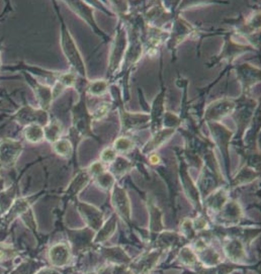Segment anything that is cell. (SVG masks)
Listing matches in <instances>:
<instances>
[{
	"mask_svg": "<svg viewBox=\"0 0 261 274\" xmlns=\"http://www.w3.org/2000/svg\"><path fill=\"white\" fill-rule=\"evenodd\" d=\"M177 258L182 264H184L186 266L197 267L200 265L195 252L193 250H191L189 247H182L178 253Z\"/></svg>",
	"mask_w": 261,
	"mask_h": 274,
	"instance_id": "cell-27",
	"label": "cell"
},
{
	"mask_svg": "<svg viewBox=\"0 0 261 274\" xmlns=\"http://www.w3.org/2000/svg\"><path fill=\"white\" fill-rule=\"evenodd\" d=\"M235 102L229 99H220L208 105L205 110V119L207 121H219L230 114L235 109Z\"/></svg>",
	"mask_w": 261,
	"mask_h": 274,
	"instance_id": "cell-5",
	"label": "cell"
},
{
	"mask_svg": "<svg viewBox=\"0 0 261 274\" xmlns=\"http://www.w3.org/2000/svg\"><path fill=\"white\" fill-rule=\"evenodd\" d=\"M180 241V236L173 232H164L159 235L154 245V248L167 250L178 244Z\"/></svg>",
	"mask_w": 261,
	"mask_h": 274,
	"instance_id": "cell-21",
	"label": "cell"
},
{
	"mask_svg": "<svg viewBox=\"0 0 261 274\" xmlns=\"http://www.w3.org/2000/svg\"><path fill=\"white\" fill-rule=\"evenodd\" d=\"M76 81V74L75 73H66L60 76V78L58 79V83L61 84L64 88L66 87H70L73 86L74 83Z\"/></svg>",
	"mask_w": 261,
	"mask_h": 274,
	"instance_id": "cell-40",
	"label": "cell"
},
{
	"mask_svg": "<svg viewBox=\"0 0 261 274\" xmlns=\"http://www.w3.org/2000/svg\"><path fill=\"white\" fill-rule=\"evenodd\" d=\"M219 215L222 219L229 222H234L239 220L242 215V208L240 204L236 201H227V203L224 205V207L219 211Z\"/></svg>",
	"mask_w": 261,
	"mask_h": 274,
	"instance_id": "cell-16",
	"label": "cell"
},
{
	"mask_svg": "<svg viewBox=\"0 0 261 274\" xmlns=\"http://www.w3.org/2000/svg\"><path fill=\"white\" fill-rule=\"evenodd\" d=\"M87 274H97V272H89V273H87Z\"/></svg>",
	"mask_w": 261,
	"mask_h": 274,
	"instance_id": "cell-46",
	"label": "cell"
},
{
	"mask_svg": "<svg viewBox=\"0 0 261 274\" xmlns=\"http://www.w3.org/2000/svg\"><path fill=\"white\" fill-rule=\"evenodd\" d=\"M100 252L108 262L114 265H128L132 262V258L121 247L102 248Z\"/></svg>",
	"mask_w": 261,
	"mask_h": 274,
	"instance_id": "cell-9",
	"label": "cell"
},
{
	"mask_svg": "<svg viewBox=\"0 0 261 274\" xmlns=\"http://www.w3.org/2000/svg\"><path fill=\"white\" fill-rule=\"evenodd\" d=\"M164 250L162 249L154 248L153 250L148 251L136 260H132V262L127 266L135 274H147L156 266Z\"/></svg>",
	"mask_w": 261,
	"mask_h": 274,
	"instance_id": "cell-2",
	"label": "cell"
},
{
	"mask_svg": "<svg viewBox=\"0 0 261 274\" xmlns=\"http://www.w3.org/2000/svg\"><path fill=\"white\" fill-rule=\"evenodd\" d=\"M111 204L117 216H120L126 223H130V203L126 191L115 185L112 187Z\"/></svg>",
	"mask_w": 261,
	"mask_h": 274,
	"instance_id": "cell-3",
	"label": "cell"
},
{
	"mask_svg": "<svg viewBox=\"0 0 261 274\" xmlns=\"http://www.w3.org/2000/svg\"><path fill=\"white\" fill-rule=\"evenodd\" d=\"M110 274H135L127 265H114L110 267Z\"/></svg>",
	"mask_w": 261,
	"mask_h": 274,
	"instance_id": "cell-41",
	"label": "cell"
},
{
	"mask_svg": "<svg viewBox=\"0 0 261 274\" xmlns=\"http://www.w3.org/2000/svg\"><path fill=\"white\" fill-rule=\"evenodd\" d=\"M148 208L150 212V234L158 235L163 229L162 223V212L161 210L152 202L148 201Z\"/></svg>",
	"mask_w": 261,
	"mask_h": 274,
	"instance_id": "cell-19",
	"label": "cell"
},
{
	"mask_svg": "<svg viewBox=\"0 0 261 274\" xmlns=\"http://www.w3.org/2000/svg\"><path fill=\"white\" fill-rule=\"evenodd\" d=\"M21 144L12 140H4L0 142V160L4 163L13 162L21 151Z\"/></svg>",
	"mask_w": 261,
	"mask_h": 274,
	"instance_id": "cell-11",
	"label": "cell"
},
{
	"mask_svg": "<svg viewBox=\"0 0 261 274\" xmlns=\"http://www.w3.org/2000/svg\"><path fill=\"white\" fill-rule=\"evenodd\" d=\"M61 133H62V126L60 122L58 121H52L44 128L45 138L51 143L57 142L60 139Z\"/></svg>",
	"mask_w": 261,
	"mask_h": 274,
	"instance_id": "cell-31",
	"label": "cell"
},
{
	"mask_svg": "<svg viewBox=\"0 0 261 274\" xmlns=\"http://www.w3.org/2000/svg\"><path fill=\"white\" fill-rule=\"evenodd\" d=\"M149 161H150V163H151V164H153V165H157V164H159V163H160L161 159H160L159 155L151 153V155H150V157H149Z\"/></svg>",
	"mask_w": 261,
	"mask_h": 274,
	"instance_id": "cell-44",
	"label": "cell"
},
{
	"mask_svg": "<svg viewBox=\"0 0 261 274\" xmlns=\"http://www.w3.org/2000/svg\"><path fill=\"white\" fill-rule=\"evenodd\" d=\"M40 274H59V273L56 272V271H54V270H45Z\"/></svg>",
	"mask_w": 261,
	"mask_h": 274,
	"instance_id": "cell-45",
	"label": "cell"
},
{
	"mask_svg": "<svg viewBox=\"0 0 261 274\" xmlns=\"http://www.w3.org/2000/svg\"><path fill=\"white\" fill-rule=\"evenodd\" d=\"M135 144L134 142L126 136H119L118 139L115 140L114 144H113V149L115 150L116 153H121V154H125L129 151L133 150Z\"/></svg>",
	"mask_w": 261,
	"mask_h": 274,
	"instance_id": "cell-34",
	"label": "cell"
},
{
	"mask_svg": "<svg viewBox=\"0 0 261 274\" xmlns=\"http://www.w3.org/2000/svg\"><path fill=\"white\" fill-rule=\"evenodd\" d=\"M180 231L184 235V237L188 240H191L195 236V230L193 227L192 219L184 218L180 223Z\"/></svg>",
	"mask_w": 261,
	"mask_h": 274,
	"instance_id": "cell-36",
	"label": "cell"
},
{
	"mask_svg": "<svg viewBox=\"0 0 261 274\" xmlns=\"http://www.w3.org/2000/svg\"><path fill=\"white\" fill-rule=\"evenodd\" d=\"M151 116L149 114H135V113H123L121 117L122 128L123 129H133L140 127L150 121Z\"/></svg>",
	"mask_w": 261,
	"mask_h": 274,
	"instance_id": "cell-17",
	"label": "cell"
},
{
	"mask_svg": "<svg viewBox=\"0 0 261 274\" xmlns=\"http://www.w3.org/2000/svg\"><path fill=\"white\" fill-rule=\"evenodd\" d=\"M116 227H117V215L113 214L105 222H103V224L97 231L93 239V244H99L107 241L114 234Z\"/></svg>",
	"mask_w": 261,
	"mask_h": 274,
	"instance_id": "cell-14",
	"label": "cell"
},
{
	"mask_svg": "<svg viewBox=\"0 0 261 274\" xmlns=\"http://www.w3.org/2000/svg\"><path fill=\"white\" fill-rule=\"evenodd\" d=\"M104 170V166H103V163L101 162H94L90 165L89 167V170H88V173L90 174L91 177H95L96 175L102 173Z\"/></svg>",
	"mask_w": 261,
	"mask_h": 274,
	"instance_id": "cell-42",
	"label": "cell"
},
{
	"mask_svg": "<svg viewBox=\"0 0 261 274\" xmlns=\"http://www.w3.org/2000/svg\"><path fill=\"white\" fill-rule=\"evenodd\" d=\"M90 174L88 173V171H82L80 173H78L75 178L73 179V181L71 182L69 188H68V193L70 195H76L78 194L89 182L90 180Z\"/></svg>",
	"mask_w": 261,
	"mask_h": 274,
	"instance_id": "cell-22",
	"label": "cell"
},
{
	"mask_svg": "<svg viewBox=\"0 0 261 274\" xmlns=\"http://www.w3.org/2000/svg\"><path fill=\"white\" fill-rule=\"evenodd\" d=\"M201 264L206 267H214L221 263V257L219 253L207 246L203 251L198 253Z\"/></svg>",
	"mask_w": 261,
	"mask_h": 274,
	"instance_id": "cell-26",
	"label": "cell"
},
{
	"mask_svg": "<svg viewBox=\"0 0 261 274\" xmlns=\"http://www.w3.org/2000/svg\"><path fill=\"white\" fill-rule=\"evenodd\" d=\"M62 47H63V52L66 55L67 60L69 61L70 65L74 68V70L80 74L81 76L85 77L86 76V70L84 66V62L81 58L80 52L75 44L72 36L70 35L69 31L65 26L62 28Z\"/></svg>",
	"mask_w": 261,
	"mask_h": 274,
	"instance_id": "cell-1",
	"label": "cell"
},
{
	"mask_svg": "<svg viewBox=\"0 0 261 274\" xmlns=\"http://www.w3.org/2000/svg\"><path fill=\"white\" fill-rule=\"evenodd\" d=\"M133 163L128 162V160L118 157L114 160L113 163H111V167L109 172L114 176V177H121L125 173H127L132 168H133Z\"/></svg>",
	"mask_w": 261,
	"mask_h": 274,
	"instance_id": "cell-25",
	"label": "cell"
},
{
	"mask_svg": "<svg viewBox=\"0 0 261 274\" xmlns=\"http://www.w3.org/2000/svg\"><path fill=\"white\" fill-rule=\"evenodd\" d=\"M95 183L104 190L112 189L115 183V177L109 171H103L102 173L94 177Z\"/></svg>",
	"mask_w": 261,
	"mask_h": 274,
	"instance_id": "cell-30",
	"label": "cell"
},
{
	"mask_svg": "<svg viewBox=\"0 0 261 274\" xmlns=\"http://www.w3.org/2000/svg\"><path fill=\"white\" fill-rule=\"evenodd\" d=\"M110 108H111V104H110V103H102V104H101L100 106H98V107L96 108V110L91 114V119H92V120H97V121L101 120L102 118H104V117L108 114Z\"/></svg>",
	"mask_w": 261,
	"mask_h": 274,
	"instance_id": "cell-37",
	"label": "cell"
},
{
	"mask_svg": "<svg viewBox=\"0 0 261 274\" xmlns=\"http://www.w3.org/2000/svg\"><path fill=\"white\" fill-rule=\"evenodd\" d=\"M142 55V45L139 41H134L129 48L127 49V63L130 64H134L135 62H137L140 57Z\"/></svg>",
	"mask_w": 261,
	"mask_h": 274,
	"instance_id": "cell-35",
	"label": "cell"
},
{
	"mask_svg": "<svg viewBox=\"0 0 261 274\" xmlns=\"http://www.w3.org/2000/svg\"><path fill=\"white\" fill-rule=\"evenodd\" d=\"M181 179L183 183L184 190L188 196V198L191 200V202L195 205L198 206L200 205V199H199V192L192 183L191 178L189 177L187 171L184 168H181Z\"/></svg>",
	"mask_w": 261,
	"mask_h": 274,
	"instance_id": "cell-20",
	"label": "cell"
},
{
	"mask_svg": "<svg viewBox=\"0 0 261 274\" xmlns=\"http://www.w3.org/2000/svg\"><path fill=\"white\" fill-rule=\"evenodd\" d=\"M24 138L30 143H39L44 140V128L37 123H31L24 128Z\"/></svg>",
	"mask_w": 261,
	"mask_h": 274,
	"instance_id": "cell-28",
	"label": "cell"
},
{
	"mask_svg": "<svg viewBox=\"0 0 261 274\" xmlns=\"http://www.w3.org/2000/svg\"><path fill=\"white\" fill-rule=\"evenodd\" d=\"M192 222H193V227L195 231L204 230L207 226V221L203 216H199L198 218L192 220Z\"/></svg>",
	"mask_w": 261,
	"mask_h": 274,
	"instance_id": "cell-43",
	"label": "cell"
},
{
	"mask_svg": "<svg viewBox=\"0 0 261 274\" xmlns=\"http://www.w3.org/2000/svg\"><path fill=\"white\" fill-rule=\"evenodd\" d=\"M116 158H117V153L111 147L105 148L104 150H102V152L100 154V162L101 163H105V164L113 163Z\"/></svg>",
	"mask_w": 261,
	"mask_h": 274,
	"instance_id": "cell-39",
	"label": "cell"
},
{
	"mask_svg": "<svg viewBox=\"0 0 261 274\" xmlns=\"http://www.w3.org/2000/svg\"><path fill=\"white\" fill-rule=\"evenodd\" d=\"M176 131V128H164L158 130L144 146L143 153L144 154H151L153 151L160 148L163 144H165Z\"/></svg>",
	"mask_w": 261,
	"mask_h": 274,
	"instance_id": "cell-8",
	"label": "cell"
},
{
	"mask_svg": "<svg viewBox=\"0 0 261 274\" xmlns=\"http://www.w3.org/2000/svg\"><path fill=\"white\" fill-rule=\"evenodd\" d=\"M163 111V92L157 96L155 99V102L153 104V109H152V121H155L156 118H160L161 114Z\"/></svg>",
	"mask_w": 261,
	"mask_h": 274,
	"instance_id": "cell-38",
	"label": "cell"
},
{
	"mask_svg": "<svg viewBox=\"0 0 261 274\" xmlns=\"http://www.w3.org/2000/svg\"><path fill=\"white\" fill-rule=\"evenodd\" d=\"M54 150L58 155L68 158L72 155L73 148H72V144L69 140L59 139L57 142L54 143Z\"/></svg>",
	"mask_w": 261,
	"mask_h": 274,
	"instance_id": "cell-32",
	"label": "cell"
},
{
	"mask_svg": "<svg viewBox=\"0 0 261 274\" xmlns=\"http://www.w3.org/2000/svg\"><path fill=\"white\" fill-rule=\"evenodd\" d=\"M69 5H71V8L79 14L87 23L91 25V27L94 28L95 32L98 34H102L100 30L98 29L95 21H94V16H93V9L88 6L85 2H80V1H73V2H67ZM103 35V34H102Z\"/></svg>",
	"mask_w": 261,
	"mask_h": 274,
	"instance_id": "cell-13",
	"label": "cell"
},
{
	"mask_svg": "<svg viewBox=\"0 0 261 274\" xmlns=\"http://www.w3.org/2000/svg\"><path fill=\"white\" fill-rule=\"evenodd\" d=\"M224 252L227 258L234 264L242 263L246 258V252L244 249V244L241 239L235 237L228 239L224 245Z\"/></svg>",
	"mask_w": 261,
	"mask_h": 274,
	"instance_id": "cell-7",
	"label": "cell"
},
{
	"mask_svg": "<svg viewBox=\"0 0 261 274\" xmlns=\"http://www.w3.org/2000/svg\"><path fill=\"white\" fill-rule=\"evenodd\" d=\"M227 198L228 197H227L226 190L224 188H219L207 196L205 203L208 209L219 212L227 203Z\"/></svg>",
	"mask_w": 261,
	"mask_h": 274,
	"instance_id": "cell-18",
	"label": "cell"
},
{
	"mask_svg": "<svg viewBox=\"0 0 261 274\" xmlns=\"http://www.w3.org/2000/svg\"><path fill=\"white\" fill-rule=\"evenodd\" d=\"M19 116L20 119L24 122H29V124L34 123L35 121H39L38 119L41 120V122H46L47 121V113L45 111H40V110H33L30 109L29 107L23 108L22 110L19 111Z\"/></svg>",
	"mask_w": 261,
	"mask_h": 274,
	"instance_id": "cell-24",
	"label": "cell"
},
{
	"mask_svg": "<svg viewBox=\"0 0 261 274\" xmlns=\"http://www.w3.org/2000/svg\"><path fill=\"white\" fill-rule=\"evenodd\" d=\"M78 210L81 213L83 219L92 231H98L104 222V214L97 207L80 202L78 204Z\"/></svg>",
	"mask_w": 261,
	"mask_h": 274,
	"instance_id": "cell-6",
	"label": "cell"
},
{
	"mask_svg": "<svg viewBox=\"0 0 261 274\" xmlns=\"http://www.w3.org/2000/svg\"><path fill=\"white\" fill-rule=\"evenodd\" d=\"M107 88H108L107 81L103 80V79H99V80H95L93 82H90L87 90L90 95L102 96L107 91Z\"/></svg>",
	"mask_w": 261,
	"mask_h": 274,
	"instance_id": "cell-33",
	"label": "cell"
},
{
	"mask_svg": "<svg viewBox=\"0 0 261 274\" xmlns=\"http://www.w3.org/2000/svg\"><path fill=\"white\" fill-rule=\"evenodd\" d=\"M94 231L91 229H85L83 231L75 232L71 235L72 242L75 250H87L93 246Z\"/></svg>",
	"mask_w": 261,
	"mask_h": 274,
	"instance_id": "cell-12",
	"label": "cell"
},
{
	"mask_svg": "<svg viewBox=\"0 0 261 274\" xmlns=\"http://www.w3.org/2000/svg\"><path fill=\"white\" fill-rule=\"evenodd\" d=\"M33 89L34 92L36 94V97L38 98V101L41 105L42 108H48L50 106V103L52 101L53 98V94H52V90L47 87V86H42L40 84L37 83H33Z\"/></svg>",
	"mask_w": 261,
	"mask_h": 274,
	"instance_id": "cell-29",
	"label": "cell"
},
{
	"mask_svg": "<svg viewBox=\"0 0 261 274\" xmlns=\"http://www.w3.org/2000/svg\"><path fill=\"white\" fill-rule=\"evenodd\" d=\"M259 176V173L250 167H243L233 179V186L244 185L252 182Z\"/></svg>",
	"mask_w": 261,
	"mask_h": 274,
	"instance_id": "cell-23",
	"label": "cell"
},
{
	"mask_svg": "<svg viewBox=\"0 0 261 274\" xmlns=\"http://www.w3.org/2000/svg\"><path fill=\"white\" fill-rule=\"evenodd\" d=\"M49 257L51 262L55 266H64L66 265L71 257V253L66 244H57L53 248H51Z\"/></svg>",
	"mask_w": 261,
	"mask_h": 274,
	"instance_id": "cell-15",
	"label": "cell"
},
{
	"mask_svg": "<svg viewBox=\"0 0 261 274\" xmlns=\"http://www.w3.org/2000/svg\"><path fill=\"white\" fill-rule=\"evenodd\" d=\"M73 114H74V123L78 131L81 132L82 134L89 133L90 120L92 119H91V115H89L87 112L85 103L80 102L79 105L76 106Z\"/></svg>",
	"mask_w": 261,
	"mask_h": 274,
	"instance_id": "cell-10",
	"label": "cell"
},
{
	"mask_svg": "<svg viewBox=\"0 0 261 274\" xmlns=\"http://www.w3.org/2000/svg\"><path fill=\"white\" fill-rule=\"evenodd\" d=\"M126 45H127L126 32L123 29H120L116 32V35L112 44V49H111V54H110V59H109V69H108L110 74H112L119 67L122 57L124 56L126 52Z\"/></svg>",
	"mask_w": 261,
	"mask_h": 274,
	"instance_id": "cell-4",
	"label": "cell"
}]
</instances>
